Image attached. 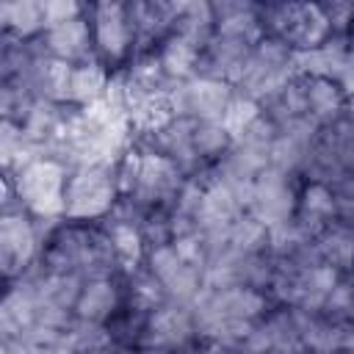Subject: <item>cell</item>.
Wrapping results in <instances>:
<instances>
[{"label": "cell", "mask_w": 354, "mask_h": 354, "mask_svg": "<svg viewBox=\"0 0 354 354\" xmlns=\"http://www.w3.org/2000/svg\"><path fill=\"white\" fill-rule=\"evenodd\" d=\"M14 183L17 199L22 207H28L36 218H58L66 213V166L55 158H39L28 169H22L17 177H8Z\"/></svg>", "instance_id": "obj_1"}, {"label": "cell", "mask_w": 354, "mask_h": 354, "mask_svg": "<svg viewBox=\"0 0 354 354\" xmlns=\"http://www.w3.org/2000/svg\"><path fill=\"white\" fill-rule=\"evenodd\" d=\"M260 22L263 30H268V36L282 39L293 53L315 50L332 36V28L321 6H310V3L266 6L260 8Z\"/></svg>", "instance_id": "obj_2"}, {"label": "cell", "mask_w": 354, "mask_h": 354, "mask_svg": "<svg viewBox=\"0 0 354 354\" xmlns=\"http://www.w3.org/2000/svg\"><path fill=\"white\" fill-rule=\"evenodd\" d=\"M116 163L77 166L66 180V218H102L116 205Z\"/></svg>", "instance_id": "obj_3"}, {"label": "cell", "mask_w": 354, "mask_h": 354, "mask_svg": "<svg viewBox=\"0 0 354 354\" xmlns=\"http://www.w3.org/2000/svg\"><path fill=\"white\" fill-rule=\"evenodd\" d=\"M235 88L224 80L213 77H188L174 80L169 88V100L177 119H194V122H221Z\"/></svg>", "instance_id": "obj_4"}, {"label": "cell", "mask_w": 354, "mask_h": 354, "mask_svg": "<svg viewBox=\"0 0 354 354\" xmlns=\"http://www.w3.org/2000/svg\"><path fill=\"white\" fill-rule=\"evenodd\" d=\"M149 271L163 285L169 301L194 307L196 296L202 293V271L196 266H191L188 260H183L171 243L152 246V252H149Z\"/></svg>", "instance_id": "obj_5"}, {"label": "cell", "mask_w": 354, "mask_h": 354, "mask_svg": "<svg viewBox=\"0 0 354 354\" xmlns=\"http://www.w3.org/2000/svg\"><path fill=\"white\" fill-rule=\"evenodd\" d=\"M39 243L41 241H39L36 224L22 210L3 213V218H0V263H3V274L8 279L22 277L33 266Z\"/></svg>", "instance_id": "obj_6"}, {"label": "cell", "mask_w": 354, "mask_h": 354, "mask_svg": "<svg viewBox=\"0 0 354 354\" xmlns=\"http://www.w3.org/2000/svg\"><path fill=\"white\" fill-rule=\"evenodd\" d=\"M194 335H196L194 310L185 304H177V301H166L147 315V324L141 332V346L180 351V348H185V343Z\"/></svg>", "instance_id": "obj_7"}, {"label": "cell", "mask_w": 354, "mask_h": 354, "mask_svg": "<svg viewBox=\"0 0 354 354\" xmlns=\"http://www.w3.org/2000/svg\"><path fill=\"white\" fill-rule=\"evenodd\" d=\"M249 213L257 221H263L268 230L279 227V224H288L296 213V194L288 183V174L266 169L254 180V196H252Z\"/></svg>", "instance_id": "obj_8"}, {"label": "cell", "mask_w": 354, "mask_h": 354, "mask_svg": "<svg viewBox=\"0 0 354 354\" xmlns=\"http://www.w3.org/2000/svg\"><path fill=\"white\" fill-rule=\"evenodd\" d=\"M94 44L105 61H122L133 47V25L124 3H97L91 6Z\"/></svg>", "instance_id": "obj_9"}, {"label": "cell", "mask_w": 354, "mask_h": 354, "mask_svg": "<svg viewBox=\"0 0 354 354\" xmlns=\"http://www.w3.org/2000/svg\"><path fill=\"white\" fill-rule=\"evenodd\" d=\"M91 44H94V36H91L88 19H83V17L44 30V50H47L53 58H61V61H66V64H75V61H80V64L94 61V58H91Z\"/></svg>", "instance_id": "obj_10"}, {"label": "cell", "mask_w": 354, "mask_h": 354, "mask_svg": "<svg viewBox=\"0 0 354 354\" xmlns=\"http://www.w3.org/2000/svg\"><path fill=\"white\" fill-rule=\"evenodd\" d=\"M119 307V290L111 277L102 279H86L80 299L75 304V318L91 321V324H105Z\"/></svg>", "instance_id": "obj_11"}, {"label": "cell", "mask_w": 354, "mask_h": 354, "mask_svg": "<svg viewBox=\"0 0 354 354\" xmlns=\"http://www.w3.org/2000/svg\"><path fill=\"white\" fill-rule=\"evenodd\" d=\"M313 243H315V252H318L321 266H329L337 274L354 268V230L351 227L335 221Z\"/></svg>", "instance_id": "obj_12"}, {"label": "cell", "mask_w": 354, "mask_h": 354, "mask_svg": "<svg viewBox=\"0 0 354 354\" xmlns=\"http://www.w3.org/2000/svg\"><path fill=\"white\" fill-rule=\"evenodd\" d=\"M108 83H111V75L105 72V66L97 58L86 61V64H77L72 69L69 102H75L77 108H88V105L100 102L108 94Z\"/></svg>", "instance_id": "obj_13"}, {"label": "cell", "mask_w": 354, "mask_h": 354, "mask_svg": "<svg viewBox=\"0 0 354 354\" xmlns=\"http://www.w3.org/2000/svg\"><path fill=\"white\" fill-rule=\"evenodd\" d=\"M169 80H188V77H196V66H199V58H202V47H196L191 39L180 36V33H171L163 44H160V53H158Z\"/></svg>", "instance_id": "obj_14"}, {"label": "cell", "mask_w": 354, "mask_h": 354, "mask_svg": "<svg viewBox=\"0 0 354 354\" xmlns=\"http://www.w3.org/2000/svg\"><path fill=\"white\" fill-rule=\"evenodd\" d=\"M307 105H310V116L318 124H332L346 111V94L335 80L307 77Z\"/></svg>", "instance_id": "obj_15"}, {"label": "cell", "mask_w": 354, "mask_h": 354, "mask_svg": "<svg viewBox=\"0 0 354 354\" xmlns=\"http://www.w3.org/2000/svg\"><path fill=\"white\" fill-rule=\"evenodd\" d=\"M105 232L111 238V249H113L116 266H122L127 274L138 271V266L144 260V232L136 224L116 221V218L105 227Z\"/></svg>", "instance_id": "obj_16"}, {"label": "cell", "mask_w": 354, "mask_h": 354, "mask_svg": "<svg viewBox=\"0 0 354 354\" xmlns=\"http://www.w3.org/2000/svg\"><path fill=\"white\" fill-rule=\"evenodd\" d=\"M230 249L238 254H266L268 252V227L257 221L252 213H243L235 218L227 230Z\"/></svg>", "instance_id": "obj_17"}, {"label": "cell", "mask_w": 354, "mask_h": 354, "mask_svg": "<svg viewBox=\"0 0 354 354\" xmlns=\"http://www.w3.org/2000/svg\"><path fill=\"white\" fill-rule=\"evenodd\" d=\"M0 19H3V28L17 33L19 39H28V36L44 30V8H41V3H30V0L6 3V6H0Z\"/></svg>", "instance_id": "obj_18"}, {"label": "cell", "mask_w": 354, "mask_h": 354, "mask_svg": "<svg viewBox=\"0 0 354 354\" xmlns=\"http://www.w3.org/2000/svg\"><path fill=\"white\" fill-rule=\"evenodd\" d=\"M260 113H263L260 102H254V100H249V97H243V94L235 91L232 100H230V105H227V111H224V116H221V127L227 130V136H230L232 144H235V141H241L243 133L260 119Z\"/></svg>", "instance_id": "obj_19"}, {"label": "cell", "mask_w": 354, "mask_h": 354, "mask_svg": "<svg viewBox=\"0 0 354 354\" xmlns=\"http://www.w3.org/2000/svg\"><path fill=\"white\" fill-rule=\"evenodd\" d=\"M41 8H44V30H50L55 25H64V22H72L83 11L72 0H50V3H41Z\"/></svg>", "instance_id": "obj_20"}, {"label": "cell", "mask_w": 354, "mask_h": 354, "mask_svg": "<svg viewBox=\"0 0 354 354\" xmlns=\"http://www.w3.org/2000/svg\"><path fill=\"white\" fill-rule=\"evenodd\" d=\"M348 50L354 53V19H351V30H348Z\"/></svg>", "instance_id": "obj_21"}, {"label": "cell", "mask_w": 354, "mask_h": 354, "mask_svg": "<svg viewBox=\"0 0 354 354\" xmlns=\"http://www.w3.org/2000/svg\"><path fill=\"white\" fill-rule=\"evenodd\" d=\"M3 354H17V351H14L11 346H6V343H3Z\"/></svg>", "instance_id": "obj_22"}, {"label": "cell", "mask_w": 354, "mask_h": 354, "mask_svg": "<svg viewBox=\"0 0 354 354\" xmlns=\"http://www.w3.org/2000/svg\"><path fill=\"white\" fill-rule=\"evenodd\" d=\"M340 354H354V351H340Z\"/></svg>", "instance_id": "obj_23"}]
</instances>
